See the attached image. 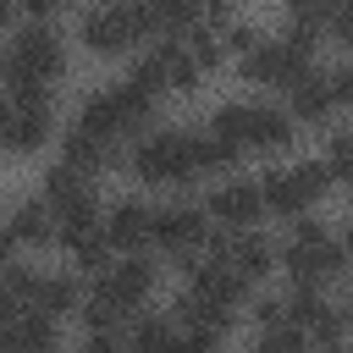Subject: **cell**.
I'll list each match as a JSON object with an SVG mask.
<instances>
[{
  "label": "cell",
  "mask_w": 353,
  "mask_h": 353,
  "mask_svg": "<svg viewBox=\"0 0 353 353\" xmlns=\"http://www.w3.org/2000/svg\"><path fill=\"white\" fill-rule=\"evenodd\" d=\"M61 66H66V50H61L55 28H44V22L17 28L11 44L0 50V83L11 88V99L17 94H33V88H50L61 77Z\"/></svg>",
  "instance_id": "1"
},
{
  "label": "cell",
  "mask_w": 353,
  "mask_h": 353,
  "mask_svg": "<svg viewBox=\"0 0 353 353\" xmlns=\"http://www.w3.org/2000/svg\"><path fill=\"white\" fill-rule=\"evenodd\" d=\"M342 243L320 226V221H298L292 226V243H287V254H281V265H287V276L298 281V287H320V281H331L336 270H342Z\"/></svg>",
  "instance_id": "2"
},
{
  "label": "cell",
  "mask_w": 353,
  "mask_h": 353,
  "mask_svg": "<svg viewBox=\"0 0 353 353\" xmlns=\"http://www.w3.org/2000/svg\"><path fill=\"white\" fill-rule=\"evenodd\" d=\"M132 171H138L143 182H188V176H199V160H193V127L149 132V138L132 149Z\"/></svg>",
  "instance_id": "3"
},
{
  "label": "cell",
  "mask_w": 353,
  "mask_h": 353,
  "mask_svg": "<svg viewBox=\"0 0 353 353\" xmlns=\"http://www.w3.org/2000/svg\"><path fill=\"white\" fill-rule=\"evenodd\" d=\"M149 33H160L154 6H99V11H83V39L99 55H116V50L149 39Z\"/></svg>",
  "instance_id": "4"
},
{
  "label": "cell",
  "mask_w": 353,
  "mask_h": 353,
  "mask_svg": "<svg viewBox=\"0 0 353 353\" xmlns=\"http://www.w3.org/2000/svg\"><path fill=\"white\" fill-rule=\"evenodd\" d=\"M309 44L303 33H281V39H254V50H243V77L248 83H298L309 72Z\"/></svg>",
  "instance_id": "5"
},
{
  "label": "cell",
  "mask_w": 353,
  "mask_h": 353,
  "mask_svg": "<svg viewBox=\"0 0 353 353\" xmlns=\"http://www.w3.org/2000/svg\"><path fill=\"white\" fill-rule=\"evenodd\" d=\"M325 182H331L325 160L276 165V171H265V182H259V199H265V210H276V215H303V210H309V204L325 193Z\"/></svg>",
  "instance_id": "6"
},
{
  "label": "cell",
  "mask_w": 353,
  "mask_h": 353,
  "mask_svg": "<svg viewBox=\"0 0 353 353\" xmlns=\"http://www.w3.org/2000/svg\"><path fill=\"white\" fill-rule=\"evenodd\" d=\"M149 292H154V265H149V259H138V254H127V259L105 265V276H99V292H94V298H105V303H116L121 314H132Z\"/></svg>",
  "instance_id": "7"
},
{
  "label": "cell",
  "mask_w": 353,
  "mask_h": 353,
  "mask_svg": "<svg viewBox=\"0 0 353 353\" xmlns=\"http://www.w3.org/2000/svg\"><path fill=\"white\" fill-rule=\"evenodd\" d=\"M149 237H154L160 248H171V254L188 259V254L210 237V226H204V210H193V204H165V210L149 215Z\"/></svg>",
  "instance_id": "8"
},
{
  "label": "cell",
  "mask_w": 353,
  "mask_h": 353,
  "mask_svg": "<svg viewBox=\"0 0 353 353\" xmlns=\"http://www.w3.org/2000/svg\"><path fill=\"white\" fill-rule=\"evenodd\" d=\"M204 243H210L215 265L237 270L243 281H254V276H265V270H270V243H265L259 232H210Z\"/></svg>",
  "instance_id": "9"
},
{
  "label": "cell",
  "mask_w": 353,
  "mask_h": 353,
  "mask_svg": "<svg viewBox=\"0 0 353 353\" xmlns=\"http://www.w3.org/2000/svg\"><path fill=\"white\" fill-rule=\"evenodd\" d=\"M17 110H11V127H6V143L11 149H39L44 138H50V127H55V116H50V88H33V94H17L11 99Z\"/></svg>",
  "instance_id": "10"
},
{
  "label": "cell",
  "mask_w": 353,
  "mask_h": 353,
  "mask_svg": "<svg viewBox=\"0 0 353 353\" xmlns=\"http://www.w3.org/2000/svg\"><path fill=\"white\" fill-rule=\"evenodd\" d=\"M210 215L226 226V232H254V221L265 215V199H259V182H221L210 193Z\"/></svg>",
  "instance_id": "11"
},
{
  "label": "cell",
  "mask_w": 353,
  "mask_h": 353,
  "mask_svg": "<svg viewBox=\"0 0 353 353\" xmlns=\"http://www.w3.org/2000/svg\"><path fill=\"white\" fill-rule=\"evenodd\" d=\"M292 138V116L281 105H254L243 99V116H237V149L254 143V149H281Z\"/></svg>",
  "instance_id": "12"
},
{
  "label": "cell",
  "mask_w": 353,
  "mask_h": 353,
  "mask_svg": "<svg viewBox=\"0 0 353 353\" xmlns=\"http://www.w3.org/2000/svg\"><path fill=\"white\" fill-rule=\"evenodd\" d=\"M182 270H188V292H199V298H210V303H221V309H232V303H243L248 298V281L237 276V270H226V265H199V259H182Z\"/></svg>",
  "instance_id": "13"
},
{
  "label": "cell",
  "mask_w": 353,
  "mask_h": 353,
  "mask_svg": "<svg viewBox=\"0 0 353 353\" xmlns=\"http://www.w3.org/2000/svg\"><path fill=\"white\" fill-rule=\"evenodd\" d=\"M149 204H138V199H116L110 204V215L99 221V232H105V243L110 248H121V254H132L143 237H149Z\"/></svg>",
  "instance_id": "14"
},
{
  "label": "cell",
  "mask_w": 353,
  "mask_h": 353,
  "mask_svg": "<svg viewBox=\"0 0 353 353\" xmlns=\"http://www.w3.org/2000/svg\"><path fill=\"white\" fill-rule=\"evenodd\" d=\"M61 149H66V165H72V171H83V176H88V171H99V165H116V160H121V143L94 138V132H83V127H72Z\"/></svg>",
  "instance_id": "15"
},
{
  "label": "cell",
  "mask_w": 353,
  "mask_h": 353,
  "mask_svg": "<svg viewBox=\"0 0 353 353\" xmlns=\"http://www.w3.org/2000/svg\"><path fill=\"white\" fill-rule=\"evenodd\" d=\"M0 325L11 336V353H61V336H55L50 314H17V320H0Z\"/></svg>",
  "instance_id": "16"
},
{
  "label": "cell",
  "mask_w": 353,
  "mask_h": 353,
  "mask_svg": "<svg viewBox=\"0 0 353 353\" xmlns=\"http://www.w3.org/2000/svg\"><path fill=\"white\" fill-rule=\"evenodd\" d=\"M331 105H336V77L309 66V72L292 83V110L309 116V121H320V116H331Z\"/></svg>",
  "instance_id": "17"
},
{
  "label": "cell",
  "mask_w": 353,
  "mask_h": 353,
  "mask_svg": "<svg viewBox=\"0 0 353 353\" xmlns=\"http://www.w3.org/2000/svg\"><path fill=\"white\" fill-rule=\"evenodd\" d=\"M0 232L11 237V248H17V243H44V237H55V215H50L44 199H22Z\"/></svg>",
  "instance_id": "18"
},
{
  "label": "cell",
  "mask_w": 353,
  "mask_h": 353,
  "mask_svg": "<svg viewBox=\"0 0 353 353\" xmlns=\"http://www.w3.org/2000/svg\"><path fill=\"white\" fill-rule=\"evenodd\" d=\"M127 353H182V331L165 314H143L127 336Z\"/></svg>",
  "instance_id": "19"
},
{
  "label": "cell",
  "mask_w": 353,
  "mask_h": 353,
  "mask_svg": "<svg viewBox=\"0 0 353 353\" xmlns=\"http://www.w3.org/2000/svg\"><path fill=\"white\" fill-rule=\"evenodd\" d=\"M193 160H199V171H226V165H237V143L210 127H193Z\"/></svg>",
  "instance_id": "20"
},
{
  "label": "cell",
  "mask_w": 353,
  "mask_h": 353,
  "mask_svg": "<svg viewBox=\"0 0 353 353\" xmlns=\"http://www.w3.org/2000/svg\"><path fill=\"white\" fill-rule=\"evenodd\" d=\"M61 309H77V281L72 276H39L33 314H61Z\"/></svg>",
  "instance_id": "21"
},
{
  "label": "cell",
  "mask_w": 353,
  "mask_h": 353,
  "mask_svg": "<svg viewBox=\"0 0 353 353\" xmlns=\"http://www.w3.org/2000/svg\"><path fill=\"white\" fill-rule=\"evenodd\" d=\"M66 248H72V259H77L83 270H99V276H105V254H110V243H105V232H99V226H94V232H83V237H72Z\"/></svg>",
  "instance_id": "22"
},
{
  "label": "cell",
  "mask_w": 353,
  "mask_h": 353,
  "mask_svg": "<svg viewBox=\"0 0 353 353\" xmlns=\"http://www.w3.org/2000/svg\"><path fill=\"white\" fill-rule=\"evenodd\" d=\"M182 44H188V55H193V66H199V72H204V66H215V61H221V50H226V44H221V28H193Z\"/></svg>",
  "instance_id": "23"
},
{
  "label": "cell",
  "mask_w": 353,
  "mask_h": 353,
  "mask_svg": "<svg viewBox=\"0 0 353 353\" xmlns=\"http://www.w3.org/2000/svg\"><path fill=\"white\" fill-rule=\"evenodd\" d=\"M259 347H265V353H303V347H309V336H303L292 320H281V325H270V331L259 336Z\"/></svg>",
  "instance_id": "24"
},
{
  "label": "cell",
  "mask_w": 353,
  "mask_h": 353,
  "mask_svg": "<svg viewBox=\"0 0 353 353\" xmlns=\"http://www.w3.org/2000/svg\"><path fill=\"white\" fill-rule=\"evenodd\" d=\"M325 171H331L336 182H353V127L331 138V154H325Z\"/></svg>",
  "instance_id": "25"
},
{
  "label": "cell",
  "mask_w": 353,
  "mask_h": 353,
  "mask_svg": "<svg viewBox=\"0 0 353 353\" xmlns=\"http://www.w3.org/2000/svg\"><path fill=\"white\" fill-rule=\"evenodd\" d=\"M77 309H83L88 336H94V331H116V325H121V309H116V303H105V298H88V303H77Z\"/></svg>",
  "instance_id": "26"
},
{
  "label": "cell",
  "mask_w": 353,
  "mask_h": 353,
  "mask_svg": "<svg viewBox=\"0 0 353 353\" xmlns=\"http://www.w3.org/2000/svg\"><path fill=\"white\" fill-rule=\"evenodd\" d=\"M83 353H121V336L116 331H94V336H83Z\"/></svg>",
  "instance_id": "27"
},
{
  "label": "cell",
  "mask_w": 353,
  "mask_h": 353,
  "mask_svg": "<svg viewBox=\"0 0 353 353\" xmlns=\"http://www.w3.org/2000/svg\"><path fill=\"white\" fill-rule=\"evenodd\" d=\"M331 28H336L342 39H353V6H342V11H331Z\"/></svg>",
  "instance_id": "28"
},
{
  "label": "cell",
  "mask_w": 353,
  "mask_h": 353,
  "mask_svg": "<svg viewBox=\"0 0 353 353\" xmlns=\"http://www.w3.org/2000/svg\"><path fill=\"white\" fill-rule=\"evenodd\" d=\"M11 110H17V105H11L6 94H0V138H6V127H11Z\"/></svg>",
  "instance_id": "29"
},
{
  "label": "cell",
  "mask_w": 353,
  "mask_h": 353,
  "mask_svg": "<svg viewBox=\"0 0 353 353\" xmlns=\"http://www.w3.org/2000/svg\"><path fill=\"white\" fill-rule=\"evenodd\" d=\"M314 353H342V347H336V342H320V347H314Z\"/></svg>",
  "instance_id": "30"
},
{
  "label": "cell",
  "mask_w": 353,
  "mask_h": 353,
  "mask_svg": "<svg viewBox=\"0 0 353 353\" xmlns=\"http://www.w3.org/2000/svg\"><path fill=\"white\" fill-rule=\"evenodd\" d=\"M6 17H11V6H6V0H0V22H6Z\"/></svg>",
  "instance_id": "31"
},
{
  "label": "cell",
  "mask_w": 353,
  "mask_h": 353,
  "mask_svg": "<svg viewBox=\"0 0 353 353\" xmlns=\"http://www.w3.org/2000/svg\"><path fill=\"white\" fill-rule=\"evenodd\" d=\"M342 254H353V226H347V248H342Z\"/></svg>",
  "instance_id": "32"
},
{
  "label": "cell",
  "mask_w": 353,
  "mask_h": 353,
  "mask_svg": "<svg viewBox=\"0 0 353 353\" xmlns=\"http://www.w3.org/2000/svg\"><path fill=\"white\" fill-rule=\"evenodd\" d=\"M254 353H265V347H254Z\"/></svg>",
  "instance_id": "33"
},
{
  "label": "cell",
  "mask_w": 353,
  "mask_h": 353,
  "mask_svg": "<svg viewBox=\"0 0 353 353\" xmlns=\"http://www.w3.org/2000/svg\"><path fill=\"white\" fill-rule=\"evenodd\" d=\"M347 66H353V61H347Z\"/></svg>",
  "instance_id": "34"
}]
</instances>
